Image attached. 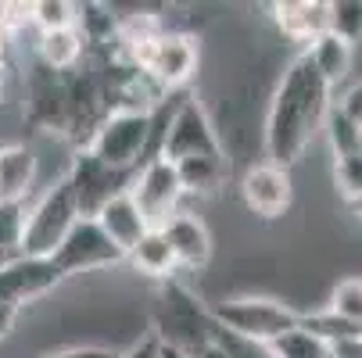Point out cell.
<instances>
[{"mask_svg":"<svg viewBox=\"0 0 362 358\" xmlns=\"http://www.w3.org/2000/svg\"><path fill=\"white\" fill-rule=\"evenodd\" d=\"M334 108V90L323 83L316 65L308 61V54H298L276 79V90L269 97V112L262 126L266 140V158L276 169H291L301 162Z\"/></svg>","mask_w":362,"mask_h":358,"instance_id":"6da1fadb","label":"cell"},{"mask_svg":"<svg viewBox=\"0 0 362 358\" xmlns=\"http://www.w3.org/2000/svg\"><path fill=\"white\" fill-rule=\"evenodd\" d=\"M209 316L226 333H237V337L258 340V344H269L301 323L298 309H291L287 301H276V297H262V294H240V297L212 301Z\"/></svg>","mask_w":362,"mask_h":358,"instance_id":"7a4b0ae2","label":"cell"},{"mask_svg":"<svg viewBox=\"0 0 362 358\" xmlns=\"http://www.w3.org/2000/svg\"><path fill=\"white\" fill-rule=\"evenodd\" d=\"M86 150L115 172H136L151 155V115L144 112H108L97 122Z\"/></svg>","mask_w":362,"mask_h":358,"instance_id":"3957f363","label":"cell"},{"mask_svg":"<svg viewBox=\"0 0 362 358\" xmlns=\"http://www.w3.org/2000/svg\"><path fill=\"white\" fill-rule=\"evenodd\" d=\"M151 333L158 337V344L197 354L212 340V316L187 287L169 280L162 297H158V309H154V330Z\"/></svg>","mask_w":362,"mask_h":358,"instance_id":"277c9868","label":"cell"},{"mask_svg":"<svg viewBox=\"0 0 362 358\" xmlns=\"http://www.w3.org/2000/svg\"><path fill=\"white\" fill-rule=\"evenodd\" d=\"M76 197L65 179H58L33 208L25 212V237H22V254L33 258H50L54 247L65 240V233L76 226Z\"/></svg>","mask_w":362,"mask_h":358,"instance_id":"5b68a950","label":"cell"},{"mask_svg":"<svg viewBox=\"0 0 362 358\" xmlns=\"http://www.w3.org/2000/svg\"><path fill=\"white\" fill-rule=\"evenodd\" d=\"M216 155H223L216 122L209 119V112H204V105L197 97H183L180 108L169 119V129L162 136L158 158L176 165L183 158H216Z\"/></svg>","mask_w":362,"mask_h":358,"instance_id":"8992f818","label":"cell"},{"mask_svg":"<svg viewBox=\"0 0 362 358\" xmlns=\"http://www.w3.org/2000/svg\"><path fill=\"white\" fill-rule=\"evenodd\" d=\"M126 193L133 197V204L140 208L147 229H162V226L180 212L183 183H180L173 162H165V158H151V162H144V165L133 172Z\"/></svg>","mask_w":362,"mask_h":358,"instance_id":"52a82bcc","label":"cell"},{"mask_svg":"<svg viewBox=\"0 0 362 358\" xmlns=\"http://www.w3.org/2000/svg\"><path fill=\"white\" fill-rule=\"evenodd\" d=\"M129 65L144 68L165 93H176L197 72V40L187 32H162L154 43L129 54Z\"/></svg>","mask_w":362,"mask_h":358,"instance_id":"ba28073f","label":"cell"},{"mask_svg":"<svg viewBox=\"0 0 362 358\" xmlns=\"http://www.w3.org/2000/svg\"><path fill=\"white\" fill-rule=\"evenodd\" d=\"M50 262H54V269L69 280V276H79V273L112 269L126 258L93 219H76V226L65 233V240L54 247V254H50Z\"/></svg>","mask_w":362,"mask_h":358,"instance_id":"9c48e42d","label":"cell"},{"mask_svg":"<svg viewBox=\"0 0 362 358\" xmlns=\"http://www.w3.org/2000/svg\"><path fill=\"white\" fill-rule=\"evenodd\" d=\"M129 179H133V172H115L108 165H100L86 147L72 158V169L65 176V183L72 186V197H76L79 219H93L115 193H122L129 186Z\"/></svg>","mask_w":362,"mask_h":358,"instance_id":"30bf717a","label":"cell"},{"mask_svg":"<svg viewBox=\"0 0 362 358\" xmlns=\"http://www.w3.org/2000/svg\"><path fill=\"white\" fill-rule=\"evenodd\" d=\"M65 276L54 269L50 258H33V254H15L0 262V304L22 309V304L50 294Z\"/></svg>","mask_w":362,"mask_h":358,"instance_id":"8fae6325","label":"cell"},{"mask_svg":"<svg viewBox=\"0 0 362 358\" xmlns=\"http://www.w3.org/2000/svg\"><path fill=\"white\" fill-rule=\"evenodd\" d=\"M240 201L244 208L258 219H280L287 215L291 201H294V186H291V172L287 169H276L269 162H258V165H247L240 183Z\"/></svg>","mask_w":362,"mask_h":358,"instance_id":"7c38bea8","label":"cell"},{"mask_svg":"<svg viewBox=\"0 0 362 358\" xmlns=\"http://www.w3.org/2000/svg\"><path fill=\"white\" fill-rule=\"evenodd\" d=\"M165 244L173 247V258L180 269H209L212 262V233L197 215L190 212H176L165 226H162Z\"/></svg>","mask_w":362,"mask_h":358,"instance_id":"4fadbf2b","label":"cell"},{"mask_svg":"<svg viewBox=\"0 0 362 358\" xmlns=\"http://www.w3.org/2000/svg\"><path fill=\"white\" fill-rule=\"evenodd\" d=\"M276 29L294 43H313L330 32V0H284L273 4Z\"/></svg>","mask_w":362,"mask_h":358,"instance_id":"5bb4252c","label":"cell"},{"mask_svg":"<svg viewBox=\"0 0 362 358\" xmlns=\"http://www.w3.org/2000/svg\"><path fill=\"white\" fill-rule=\"evenodd\" d=\"M93 222L105 229V237L122 251V258H126V251H133V247L140 244V237L147 233V222H144L140 208L133 204V197H129L126 190L115 193V197L105 204V208L93 215Z\"/></svg>","mask_w":362,"mask_h":358,"instance_id":"9a60e30c","label":"cell"},{"mask_svg":"<svg viewBox=\"0 0 362 358\" xmlns=\"http://www.w3.org/2000/svg\"><path fill=\"white\" fill-rule=\"evenodd\" d=\"M40 162L25 143H4L0 147V201L25 204V197L36 186Z\"/></svg>","mask_w":362,"mask_h":358,"instance_id":"2e32d148","label":"cell"},{"mask_svg":"<svg viewBox=\"0 0 362 358\" xmlns=\"http://www.w3.org/2000/svg\"><path fill=\"white\" fill-rule=\"evenodd\" d=\"M29 119L47 129H65V76L47 72L43 65L29 79Z\"/></svg>","mask_w":362,"mask_h":358,"instance_id":"e0dca14e","label":"cell"},{"mask_svg":"<svg viewBox=\"0 0 362 358\" xmlns=\"http://www.w3.org/2000/svg\"><path fill=\"white\" fill-rule=\"evenodd\" d=\"M86 54V40L83 32L72 25V29H54V32H40L36 36V58L47 72H54V76H69L79 68Z\"/></svg>","mask_w":362,"mask_h":358,"instance_id":"ac0fdd59","label":"cell"},{"mask_svg":"<svg viewBox=\"0 0 362 358\" xmlns=\"http://www.w3.org/2000/svg\"><path fill=\"white\" fill-rule=\"evenodd\" d=\"M305 54H308V61L316 65V72L323 76V83H327L330 90H337V86L351 76L355 47H351V43H344L341 36H334V32H323L320 40H313Z\"/></svg>","mask_w":362,"mask_h":358,"instance_id":"d6986e66","label":"cell"},{"mask_svg":"<svg viewBox=\"0 0 362 358\" xmlns=\"http://www.w3.org/2000/svg\"><path fill=\"white\" fill-rule=\"evenodd\" d=\"M126 262L140 276H151V280H173V273L180 269L176 258H173V247L162 237V229H147L140 237V244L133 251H126Z\"/></svg>","mask_w":362,"mask_h":358,"instance_id":"ffe728a7","label":"cell"},{"mask_svg":"<svg viewBox=\"0 0 362 358\" xmlns=\"http://www.w3.org/2000/svg\"><path fill=\"white\" fill-rule=\"evenodd\" d=\"M176 176L183 183V193H216L230 176V162H226V155L183 158V162H176Z\"/></svg>","mask_w":362,"mask_h":358,"instance_id":"44dd1931","label":"cell"},{"mask_svg":"<svg viewBox=\"0 0 362 358\" xmlns=\"http://www.w3.org/2000/svg\"><path fill=\"white\" fill-rule=\"evenodd\" d=\"M76 29L83 32L86 43H112L119 18L105 4H76Z\"/></svg>","mask_w":362,"mask_h":358,"instance_id":"7402d4cb","label":"cell"},{"mask_svg":"<svg viewBox=\"0 0 362 358\" xmlns=\"http://www.w3.org/2000/svg\"><path fill=\"white\" fill-rule=\"evenodd\" d=\"M25 212L29 204L0 201V262L22 254V237H25Z\"/></svg>","mask_w":362,"mask_h":358,"instance_id":"603a6c76","label":"cell"},{"mask_svg":"<svg viewBox=\"0 0 362 358\" xmlns=\"http://www.w3.org/2000/svg\"><path fill=\"white\" fill-rule=\"evenodd\" d=\"M266 347H269V358H327V344L301 326L287 330L284 337L269 340Z\"/></svg>","mask_w":362,"mask_h":358,"instance_id":"cb8c5ba5","label":"cell"},{"mask_svg":"<svg viewBox=\"0 0 362 358\" xmlns=\"http://www.w3.org/2000/svg\"><path fill=\"white\" fill-rule=\"evenodd\" d=\"M327 140H330V150H334V162L337 158H351V155H362V129L355 122H348L337 108H330L327 115V126H323Z\"/></svg>","mask_w":362,"mask_h":358,"instance_id":"d4e9b609","label":"cell"},{"mask_svg":"<svg viewBox=\"0 0 362 358\" xmlns=\"http://www.w3.org/2000/svg\"><path fill=\"white\" fill-rule=\"evenodd\" d=\"M298 326L308 330L313 337H320L323 344H334V340H344V337H362V326H355V323L334 316L330 309H327V312H313V316H301Z\"/></svg>","mask_w":362,"mask_h":358,"instance_id":"484cf974","label":"cell"},{"mask_svg":"<svg viewBox=\"0 0 362 358\" xmlns=\"http://www.w3.org/2000/svg\"><path fill=\"white\" fill-rule=\"evenodd\" d=\"M330 32L344 43H362V0H334L330 4Z\"/></svg>","mask_w":362,"mask_h":358,"instance_id":"4316f807","label":"cell"},{"mask_svg":"<svg viewBox=\"0 0 362 358\" xmlns=\"http://www.w3.org/2000/svg\"><path fill=\"white\" fill-rule=\"evenodd\" d=\"M330 312L362 326V280L358 276H348L330 290Z\"/></svg>","mask_w":362,"mask_h":358,"instance_id":"83f0119b","label":"cell"},{"mask_svg":"<svg viewBox=\"0 0 362 358\" xmlns=\"http://www.w3.org/2000/svg\"><path fill=\"white\" fill-rule=\"evenodd\" d=\"M33 25L40 32L72 29L76 25V4H69V0H36L33 4Z\"/></svg>","mask_w":362,"mask_h":358,"instance_id":"f1b7e54d","label":"cell"},{"mask_svg":"<svg viewBox=\"0 0 362 358\" xmlns=\"http://www.w3.org/2000/svg\"><path fill=\"white\" fill-rule=\"evenodd\" d=\"M212 344L226 354V358H269V347L258 340H244L237 333H226L223 326L212 323Z\"/></svg>","mask_w":362,"mask_h":358,"instance_id":"f546056e","label":"cell"},{"mask_svg":"<svg viewBox=\"0 0 362 358\" xmlns=\"http://www.w3.org/2000/svg\"><path fill=\"white\" fill-rule=\"evenodd\" d=\"M334 186L344 201H351L358 190H362V155H351V158H337L334 162Z\"/></svg>","mask_w":362,"mask_h":358,"instance_id":"4dcf8cb0","label":"cell"},{"mask_svg":"<svg viewBox=\"0 0 362 358\" xmlns=\"http://www.w3.org/2000/svg\"><path fill=\"white\" fill-rule=\"evenodd\" d=\"M40 358H119V351L105 344H76V347H62V351H50Z\"/></svg>","mask_w":362,"mask_h":358,"instance_id":"1f68e13d","label":"cell"},{"mask_svg":"<svg viewBox=\"0 0 362 358\" xmlns=\"http://www.w3.org/2000/svg\"><path fill=\"white\" fill-rule=\"evenodd\" d=\"M337 112H341L348 122H355V126L362 129V83H355V86L344 90V97L337 100Z\"/></svg>","mask_w":362,"mask_h":358,"instance_id":"d6a6232c","label":"cell"},{"mask_svg":"<svg viewBox=\"0 0 362 358\" xmlns=\"http://www.w3.org/2000/svg\"><path fill=\"white\" fill-rule=\"evenodd\" d=\"M119 358H158V337L144 333L140 340H133L126 351H119Z\"/></svg>","mask_w":362,"mask_h":358,"instance_id":"836d02e7","label":"cell"},{"mask_svg":"<svg viewBox=\"0 0 362 358\" xmlns=\"http://www.w3.org/2000/svg\"><path fill=\"white\" fill-rule=\"evenodd\" d=\"M327 358H362V337H344L327 344Z\"/></svg>","mask_w":362,"mask_h":358,"instance_id":"e575fe53","label":"cell"},{"mask_svg":"<svg viewBox=\"0 0 362 358\" xmlns=\"http://www.w3.org/2000/svg\"><path fill=\"white\" fill-rule=\"evenodd\" d=\"M18 323V309H8V304H0V340H8L11 330Z\"/></svg>","mask_w":362,"mask_h":358,"instance_id":"d590c367","label":"cell"},{"mask_svg":"<svg viewBox=\"0 0 362 358\" xmlns=\"http://www.w3.org/2000/svg\"><path fill=\"white\" fill-rule=\"evenodd\" d=\"M158 358H194V354H187L180 347H169V344H158Z\"/></svg>","mask_w":362,"mask_h":358,"instance_id":"8d00e7d4","label":"cell"},{"mask_svg":"<svg viewBox=\"0 0 362 358\" xmlns=\"http://www.w3.org/2000/svg\"><path fill=\"white\" fill-rule=\"evenodd\" d=\"M194 358H226V354H223V351H219V347H216V344L209 340V344H204V347H201V351H197Z\"/></svg>","mask_w":362,"mask_h":358,"instance_id":"74e56055","label":"cell"},{"mask_svg":"<svg viewBox=\"0 0 362 358\" xmlns=\"http://www.w3.org/2000/svg\"><path fill=\"white\" fill-rule=\"evenodd\" d=\"M8 47H11V32L0 25V61H4V54H8Z\"/></svg>","mask_w":362,"mask_h":358,"instance_id":"f35d334b","label":"cell"},{"mask_svg":"<svg viewBox=\"0 0 362 358\" xmlns=\"http://www.w3.org/2000/svg\"><path fill=\"white\" fill-rule=\"evenodd\" d=\"M348 204H351V212H355V215L362 219V190H358V193H355V197H351Z\"/></svg>","mask_w":362,"mask_h":358,"instance_id":"ab89813d","label":"cell"},{"mask_svg":"<svg viewBox=\"0 0 362 358\" xmlns=\"http://www.w3.org/2000/svg\"><path fill=\"white\" fill-rule=\"evenodd\" d=\"M4 15H8V0H0V25H4Z\"/></svg>","mask_w":362,"mask_h":358,"instance_id":"60d3db41","label":"cell"},{"mask_svg":"<svg viewBox=\"0 0 362 358\" xmlns=\"http://www.w3.org/2000/svg\"><path fill=\"white\" fill-rule=\"evenodd\" d=\"M4 93H8V90H4V76H0V105H4Z\"/></svg>","mask_w":362,"mask_h":358,"instance_id":"b9f144b4","label":"cell"}]
</instances>
